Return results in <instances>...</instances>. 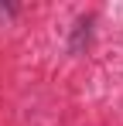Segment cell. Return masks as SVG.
Returning a JSON list of instances; mask_svg holds the SVG:
<instances>
[]
</instances>
